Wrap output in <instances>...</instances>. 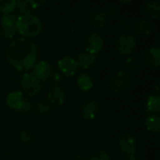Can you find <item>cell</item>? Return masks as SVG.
I'll list each match as a JSON object with an SVG mask.
<instances>
[{"label": "cell", "mask_w": 160, "mask_h": 160, "mask_svg": "<svg viewBox=\"0 0 160 160\" xmlns=\"http://www.w3.org/2000/svg\"><path fill=\"white\" fill-rule=\"evenodd\" d=\"M143 10H144V12H145L148 16L152 17L153 19H157V18H158V16H159V6H158V3H156V2H154V1H149V2H147V3L144 5V7H143Z\"/></svg>", "instance_id": "20"}, {"label": "cell", "mask_w": 160, "mask_h": 160, "mask_svg": "<svg viewBox=\"0 0 160 160\" xmlns=\"http://www.w3.org/2000/svg\"><path fill=\"white\" fill-rule=\"evenodd\" d=\"M60 79H61L60 73L53 70V71H52V76H51V78H50V81H51V82H56L60 81Z\"/></svg>", "instance_id": "31"}, {"label": "cell", "mask_w": 160, "mask_h": 160, "mask_svg": "<svg viewBox=\"0 0 160 160\" xmlns=\"http://www.w3.org/2000/svg\"><path fill=\"white\" fill-rule=\"evenodd\" d=\"M26 2H27V4H28V6L30 7L31 9L38 8L41 7L45 3L44 0H27Z\"/></svg>", "instance_id": "30"}, {"label": "cell", "mask_w": 160, "mask_h": 160, "mask_svg": "<svg viewBox=\"0 0 160 160\" xmlns=\"http://www.w3.org/2000/svg\"><path fill=\"white\" fill-rule=\"evenodd\" d=\"M52 106L49 102H41L37 106V112L38 114H47L51 112Z\"/></svg>", "instance_id": "26"}, {"label": "cell", "mask_w": 160, "mask_h": 160, "mask_svg": "<svg viewBox=\"0 0 160 160\" xmlns=\"http://www.w3.org/2000/svg\"><path fill=\"white\" fill-rule=\"evenodd\" d=\"M126 160H139V159H138V158H137L135 155H133V156H128V157L126 158Z\"/></svg>", "instance_id": "32"}, {"label": "cell", "mask_w": 160, "mask_h": 160, "mask_svg": "<svg viewBox=\"0 0 160 160\" xmlns=\"http://www.w3.org/2000/svg\"><path fill=\"white\" fill-rule=\"evenodd\" d=\"M76 61L78 63L79 68H82L83 69H88L92 68L97 61V55H94L92 53H89L87 52L79 53L76 57Z\"/></svg>", "instance_id": "12"}, {"label": "cell", "mask_w": 160, "mask_h": 160, "mask_svg": "<svg viewBox=\"0 0 160 160\" xmlns=\"http://www.w3.org/2000/svg\"><path fill=\"white\" fill-rule=\"evenodd\" d=\"M19 138L21 140L22 142L23 143H30L32 141H33V137H32V134L27 131V130H23L20 133L19 135Z\"/></svg>", "instance_id": "27"}, {"label": "cell", "mask_w": 160, "mask_h": 160, "mask_svg": "<svg viewBox=\"0 0 160 160\" xmlns=\"http://www.w3.org/2000/svg\"><path fill=\"white\" fill-rule=\"evenodd\" d=\"M153 23L146 20H141L135 24V32L140 35H149L153 31Z\"/></svg>", "instance_id": "19"}, {"label": "cell", "mask_w": 160, "mask_h": 160, "mask_svg": "<svg viewBox=\"0 0 160 160\" xmlns=\"http://www.w3.org/2000/svg\"><path fill=\"white\" fill-rule=\"evenodd\" d=\"M90 160H111V158L106 152L101 151V152H98L94 156H92Z\"/></svg>", "instance_id": "28"}, {"label": "cell", "mask_w": 160, "mask_h": 160, "mask_svg": "<svg viewBox=\"0 0 160 160\" xmlns=\"http://www.w3.org/2000/svg\"><path fill=\"white\" fill-rule=\"evenodd\" d=\"M32 110V103L28 100V99H24L21 109L19 110V112H22V113H28L30 112Z\"/></svg>", "instance_id": "29"}, {"label": "cell", "mask_w": 160, "mask_h": 160, "mask_svg": "<svg viewBox=\"0 0 160 160\" xmlns=\"http://www.w3.org/2000/svg\"><path fill=\"white\" fill-rule=\"evenodd\" d=\"M146 111L151 114H156L160 110V96L159 94L150 95L145 102Z\"/></svg>", "instance_id": "15"}, {"label": "cell", "mask_w": 160, "mask_h": 160, "mask_svg": "<svg viewBox=\"0 0 160 160\" xmlns=\"http://www.w3.org/2000/svg\"><path fill=\"white\" fill-rule=\"evenodd\" d=\"M126 68H127V70L128 72H135L139 68L138 61L134 57H131V58L128 59V61L126 63Z\"/></svg>", "instance_id": "25"}, {"label": "cell", "mask_w": 160, "mask_h": 160, "mask_svg": "<svg viewBox=\"0 0 160 160\" xmlns=\"http://www.w3.org/2000/svg\"><path fill=\"white\" fill-rule=\"evenodd\" d=\"M118 148L126 156H133L137 151V140L128 133L122 134L118 139Z\"/></svg>", "instance_id": "6"}, {"label": "cell", "mask_w": 160, "mask_h": 160, "mask_svg": "<svg viewBox=\"0 0 160 160\" xmlns=\"http://www.w3.org/2000/svg\"><path fill=\"white\" fill-rule=\"evenodd\" d=\"M146 63L151 67H158L160 65V50L158 47H152L143 52Z\"/></svg>", "instance_id": "13"}, {"label": "cell", "mask_w": 160, "mask_h": 160, "mask_svg": "<svg viewBox=\"0 0 160 160\" xmlns=\"http://www.w3.org/2000/svg\"><path fill=\"white\" fill-rule=\"evenodd\" d=\"M75 160H86V158H82V157H79V158H76V159Z\"/></svg>", "instance_id": "33"}, {"label": "cell", "mask_w": 160, "mask_h": 160, "mask_svg": "<svg viewBox=\"0 0 160 160\" xmlns=\"http://www.w3.org/2000/svg\"><path fill=\"white\" fill-rule=\"evenodd\" d=\"M98 112V105L95 100H87L82 109L83 118L87 120H93Z\"/></svg>", "instance_id": "14"}, {"label": "cell", "mask_w": 160, "mask_h": 160, "mask_svg": "<svg viewBox=\"0 0 160 160\" xmlns=\"http://www.w3.org/2000/svg\"><path fill=\"white\" fill-rule=\"evenodd\" d=\"M21 87L23 92L30 96L35 97L39 94L41 89L40 82L36 79L31 73H24L21 78Z\"/></svg>", "instance_id": "4"}, {"label": "cell", "mask_w": 160, "mask_h": 160, "mask_svg": "<svg viewBox=\"0 0 160 160\" xmlns=\"http://www.w3.org/2000/svg\"><path fill=\"white\" fill-rule=\"evenodd\" d=\"M145 128L148 131L151 132H159L160 131V117L158 113L150 114L144 121Z\"/></svg>", "instance_id": "17"}, {"label": "cell", "mask_w": 160, "mask_h": 160, "mask_svg": "<svg viewBox=\"0 0 160 160\" xmlns=\"http://www.w3.org/2000/svg\"><path fill=\"white\" fill-rule=\"evenodd\" d=\"M16 0H0V13L8 14L16 9Z\"/></svg>", "instance_id": "21"}, {"label": "cell", "mask_w": 160, "mask_h": 160, "mask_svg": "<svg viewBox=\"0 0 160 160\" xmlns=\"http://www.w3.org/2000/svg\"><path fill=\"white\" fill-rule=\"evenodd\" d=\"M77 85L82 91H89L93 88V79L86 73L81 74L77 79Z\"/></svg>", "instance_id": "18"}, {"label": "cell", "mask_w": 160, "mask_h": 160, "mask_svg": "<svg viewBox=\"0 0 160 160\" xmlns=\"http://www.w3.org/2000/svg\"><path fill=\"white\" fill-rule=\"evenodd\" d=\"M52 71L53 69L48 62L40 60L38 62H36V64L32 68L31 74L39 82H47L50 81Z\"/></svg>", "instance_id": "7"}, {"label": "cell", "mask_w": 160, "mask_h": 160, "mask_svg": "<svg viewBox=\"0 0 160 160\" xmlns=\"http://www.w3.org/2000/svg\"><path fill=\"white\" fill-rule=\"evenodd\" d=\"M130 83V78L128 73L124 71H119L116 73L110 81L109 86L114 92H121L128 88Z\"/></svg>", "instance_id": "9"}, {"label": "cell", "mask_w": 160, "mask_h": 160, "mask_svg": "<svg viewBox=\"0 0 160 160\" xmlns=\"http://www.w3.org/2000/svg\"><path fill=\"white\" fill-rule=\"evenodd\" d=\"M8 62L17 70L27 71L31 69L38 59V47L29 38H20L12 41L6 52Z\"/></svg>", "instance_id": "1"}, {"label": "cell", "mask_w": 160, "mask_h": 160, "mask_svg": "<svg viewBox=\"0 0 160 160\" xmlns=\"http://www.w3.org/2000/svg\"><path fill=\"white\" fill-rule=\"evenodd\" d=\"M137 45H138L137 38L133 35H130L128 33L123 34L119 38L117 44H116L118 52L123 55L131 54L136 50Z\"/></svg>", "instance_id": "5"}, {"label": "cell", "mask_w": 160, "mask_h": 160, "mask_svg": "<svg viewBox=\"0 0 160 160\" xmlns=\"http://www.w3.org/2000/svg\"><path fill=\"white\" fill-rule=\"evenodd\" d=\"M83 44L85 52L97 55L104 48V39L96 32H89L84 36Z\"/></svg>", "instance_id": "3"}, {"label": "cell", "mask_w": 160, "mask_h": 160, "mask_svg": "<svg viewBox=\"0 0 160 160\" xmlns=\"http://www.w3.org/2000/svg\"><path fill=\"white\" fill-rule=\"evenodd\" d=\"M58 68L61 73L67 77L75 75L78 72L79 66L75 58L70 56H64L58 60Z\"/></svg>", "instance_id": "8"}, {"label": "cell", "mask_w": 160, "mask_h": 160, "mask_svg": "<svg viewBox=\"0 0 160 160\" xmlns=\"http://www.w3.org/2000/svg\"><path fill=\"white\" fill-rule=\"evenodd\" d=\"M16 9L18 11L19 16L21 15H24V14H28L31 13V8L28 6L26 1H17V6H16Z\"/></svg>", "instance_id": "23"}, {"label": "cell", "mask_w": 160, "mask_h": 160, "mask_svg": "<svg viewBox=\"0 0 160 160\" xmlns=\"http://www.w3.org/2000/svg\"><path fill=\"white\" fill-rule=\"evenodd\" d=\"M17 17L11 13L2 14L0 17V25L1 27H15Z\"/></svg>", "instance_id": "22"}, {"label": "cell", "mask_w": 160, "mask_h": 160, "mask_svg": "<svg viewBox=\"0 0 160 160\" xmlns=\"http://www.w3.org/2000/svg\"><path fill=\"white\" fill-rule=\"evenodd\" d=\"M24 96L20 91H12L6 97V104L12 110L19 111L24 101Z\"/></svg>", "instance_id": "11"}, {"label": "cell", "mask_w": 160, "mask_h": 160, "mask_svg": "<svg viewBox=\"0 0 160 160\" xmlns=\"http://www.w3.org/2000/svg\"><path fill=\"white\" fill-rule=\"evenodd\" d=\"M43 28L42 22L38 17L32 13L18 16L15 23V30L22 38L31 39L38 36Z\"/></svg>", "instance_id": "2"}, {"label": "cell", "mask_w": 160, "mask_h": 160, "mask_svg": "<svg viewBox=\"0 0 160 160\" xmlns=\"http://www.w3.org/2000/svg\"><path fill=\"white\" fill-rule=\"evenodd\" d=\"M89 22L94 27H103L108 22V16L103 12L95 11L90 15Z\"/></svg>", "instance_id": "16"}, {"label": "cell", "mask_w": 160, "mask_h": 160, "mask_svg": "<svg viewBox=\"0 0 160 160\" xmlns=\"http://www.w3.org/2000/svg\"><path fill=\"white\" fill-rule=\"evenodd\" d=\"M16 33L17 32L15 30V27H1L0 30V34L5 39H11L12 38H14Z\"/></svg>", "instance_id": "24"}, {"label": "cell", "mask_w": 160, "mask_h": 160, "mask_svg": "<svg viewBox=\"0 0 160 160\" xmlns=\"http://www.w3.org/2000/svg\"><path fill=\"white\" fill-rule=\"evenodd\" d=\"M48 99L50 104L61 106L66 101V92L64 88L58 84H53L48 91Z\"/></svg>", "instance_id": "10"}]
</instances>
